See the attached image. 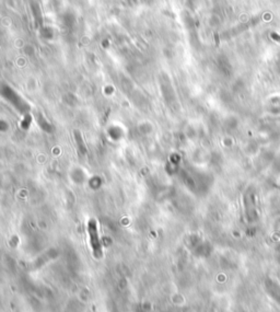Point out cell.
Masks as SVG:
<instances>
[{
	"label": "cell",
	"instance_id": "1",
	"mask_svg": "<svg viewBox=\"0 0 280 312\" xmlns=\"http://www.w3.org/2000/svg\"><path fill=\"white\" fill-rule=\"evenodd\" d=\"M88 231H89L90 242H91V247L93 249V253L95 257L100 259L102 256V245L101 241L98 239V228H96V222L94 219H91L88 223Z\"/></svg>",
	"mask_w": 280,
	"mask_h": 312
}]
</instances>
